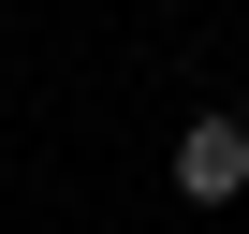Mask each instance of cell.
I'll return each mask as SVG.
<instances>
[{"label": "cell", "mask_w": 249, "mask_h": 234, "mask_svg": "<svg viewBox=\"0 0 249 234\" xmlns=\"http://www.w3.org/2000/svg\"><path fill=\"white\" fill-rule=\"evenodd\" d=\"M176 190L191 205H234L249 190V117H191V132H176Z\"/></svg>", "instance_id": "obj_1"}]
</instances>
